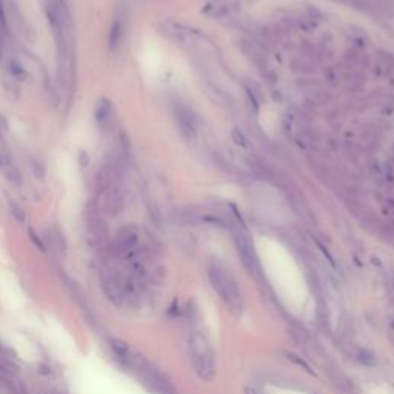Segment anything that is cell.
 <instances>
[{"mask_svg": "<svg viewBox=\"0 0 394 394\" xmlns=\"http://www.w3.org/2000/svg\"><path fill=\"white\" fill-rule=\"evenodd\" d=\"M3 176H5V179L8 180V183L11 185V186H14V188H20L22 185H23V176H22V173H20V170L16 167H11L9 170H6L5 173H3Z\"/></svg>", "mask_w": 394, "mask_h": 394, "instance_id": "obj_12", "label": "cell"}, {"mask_svg": "<svg viewBox=\"0 0 394 394\" xmlns=\"http://www.w3.org/2000/svg\"><path fill=\"white\" fill-rule=\"evenodd\" d=\"M9 213H11V217L14 219L17 223H25L27 222V213H25L23 207L20 203L11 200L9 202Z\"/></svg>", "mask_w": 394, "mask_h": 394, "instance_id": "obj_13", "label": "cell"}, {"mask_svg": "<svg viewBox=\"0 0 394 394\" xmlns=\"http://www.w3.org/2000/svg\"><path fill=\"white\" fill-rule=\"evenodd\" d=\"M189 354L194 365V370L203 380H211L215 374L214 353L207 337L196 331L189 337Z\"/></svg>", "mask_w": 394, "mask_h": 394, "instance_id": "obj_3", "label": "cell"}, {"mask_svg": "<svg viewBox=\"0 0 394 394\" xmlns=\"http://www.w3.org/2000/svg\"><path fill=\"white\" fill-rule=\"evenodd\" d=\"M8 71L11 74V77L17 80V82H23L27 79V70L23 68L22 63L17 59H11L8 63Z\"/></svg>", "mask_w": 394, "mask_h": 394, "instance_id": "obj_11", "label": "cell"}, {"mask_svg": "<svg viewBox=\"0 0 394 394\" xmlns=\"http://www.w3.org/2000/svg\"><path fill=\"white\" fill-rule=\"evenodd\" d=\"M100 287L107 299L114 305H122L125 299L128 297V281L114 268H102Z\"/></svg>", "mask_w": 394, "mask_h": 394, "instance_id": "obj_4", "label": "cell"}, {"mask_svg": "<svg viewBox=\"0 0 394 394\" xmlns=\"http://www.w3.org/2000/svg\"><path fill=\"white\" fill-rule=\"evenodd\" d=\"M46 239H48L46 242L49 244L51 250H53L54 252H57L59 256H65V254H67V242H65V239H63V236H62V233L59 230H56V228H49Z\"/></svg>", "mask_w": 394, "mask_h": 394, "instance_id": "obj_9", "label": "cell"}, {"mask_svg": "<svg viewBox=\"0 0 394 394\" xmlns=\"http://www.w3.org/2000/svg\"><path fill=\"white\" fill-rule=\"evenodd\" d=\"M0 30L2 31L6 30V11H5L2 0H0Z\"/></svg>", "mask_w": 394, "mask_h": 394, "instance_id": "obj_17", "label": "cell"}, {"mask_svg": "<svg viewBox=\"0 0 394 394\" xmlns=\"http://www.w3.org/2000/svg\"><path fill=\"white\" fill-rule=\"evenodd\" d=\"M33 171H34V174L39 177V179H43L45 177V168H43V165L39 162V160H33Z\"/></svg>", "mask_w": 394, "mask_h": 394, "instance_id": "obj_16", "label": "cell"}, {"mask_svg": "<svg viewBox=\"0 0 394 394\" xmlns=\"http://www.w3.org/2000/svg\"><path fill=\"white\" fill-rule=\"evenodd\" d=\"M14 160H12V157H11V154L9 152L6 151V149H3V148H0V173H5L6 170H9L11 167H14Z\"/></svg>", "mask_w": 394, "mask_h": 394, "instance_id": "obj_14", "label": "cell"}, {"mask_svg": "<svg viewBox=\"0 0 394 394\" xmlns=\"http://www.w3.org/2000/svg\"><path fill=\"white\" fill-rule=\"evenodd\" d=\"M62 281H63V285H65V288L68 291L70 297L79 305V308L82 311H85L86 316H93L94 311H93L91 305H90V300H88V297L85 294V291L82 289V287L77 282H75V281H72V279L67 277V276H63Z\"/></svg>", "mask_w": 394, "mask_h": 394, "instance_id": "obj_7", "label": "cell"}, {"mask_svg": "<svg viewBox=\"0 0 394 394\" xmlns=\"http://www.w3.org/2000/svg\"><path fill=\"white\" fill-rule=\"evenodd\" d=\"M104 211H102L99 202H90L86 207V225L88 231H90L91 237L96 240L97 244H104L107 239V225H105V217Z\"/></svg>", "mask_w": 394, "mask_h": 394, "instance_id": "obj_5", "label": "cell"}, {"mask_svg": "<svg viewBox=\"0 0 394 394\" xmlns=\"http://www.w3.org/2000/svg\"><path fill=\"white\" fill-rule=\"evenodd\" d=\"M45 14L53 33L56 46H62L72 42V23L67 0H46Z\"/></svg>", "mask_w": 394, "mask_h": 394, "instance_id": "obj_1", "label": "cell"}, {"mask_svg": "<svg viewBox=\"0 0 394 394\" xmlns=\"http://www.w3.org/2000/svg\"><path fill=\"white\" fill-rule=\"evenodd\" d=\"M94 120L102 131L109 128V125L112 122V105L108 99L100 97L97 100L96 108H94Z\"/></svg>", "mask_w": 394, "mask_h": 394, "instance_id": "obj_8", "label": "cell"}, {"mask_svg": "<svg viewBox=\"0 0 394 394\" xmlns=\"http://www.w3.org/2000/svg\"><path fill=\"white\" fill-rule=\"evenodd\" d=\"M30 237H31L33 244H34L36 247H39L42 251H45V250H46V247H45V242H43V240L40 239V236H39V234H37V233L33 230V228H30Z\"/></svg>", "mask_w": 394, "mask_h": 394, "instance_id": "obj_15", "label": "cell"}, {"mask_svg": "<svg viewBox=\"0 0 394 394\" xmlns=\"http://www.w3.org/2000/svg\"><path fill=\"white\" fill-rule=\"evenodd\" d=\"M120 39H122V25L119 20H114L109 28V34H108L109 49H116L120 45Z\"/></svg>", "mask_w": 394, "mask_h": 394, "instance_id": "obj_10", "label": "cell"}, {"mask_svg": "<svg viewBox=\"0 0 394 394\" xmlns=\"http://www.w3.org/2000/svg\"><path fill=\"white\" fill-rule=\"evenodd\" d=\"M210 281L219 297L230 307L233 311H239L242 307V300H240V293L236 285L234 277L228 271L223 265L213 263L210 266Z\"/></svg>", "mask_w": 394, "mask_h": 394, "instance_id": "obj_2", "label": "cell"}, {"mask_svg": "<svg viewBox=\"0 0 394 394\" xmlns=\"http://www.w3.org/2000/svg\"><path fill=\"white\" fill-rule=\"evenodd\" d=\"M137 244V233L130 226H125L116 234L111 245V251L114 256L117 257H125L134 250Z\"/></svg>", "mask_w": 394, "mask_h": 394, "instance_id": "obj_6", "label": "cell"}]
</instances>
